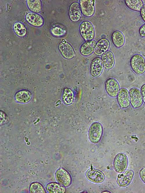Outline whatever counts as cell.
<instances>
[{"mask_svg": "<svg viewBox=\"0 0 145 193\" xmlns=\"http://www.w3.org/2000/svg\"><path fill=\"white\" fill-rule=\"evenodd\" d=\"M130 67L133 71L138 75L145 72V60L142 55L136 54L133 55L130 61Z\"/></svg>", "mask_w": 145, "mask_h": 193, "instance_id": "cell-1", "label": "cell"}, {"mask_svg": "<svg viewBox=\"0 0 145 193\" xmlns=\"http://www.w3.org/2000/svg\"><path fill=\"white\" fill-rule=\"evenodd\" d=\"M79 31L81 36L86 41L91 40L95 37L94 27L92 23L88 21H84L81 23Z\"/></svg>", "mask_w": 145, "mask_h": 193, "instance_id": "cell-2", "label": "cell"}, {"mask_svg": "<svg viewBox=\"0 0 145 193\" xmlns=\"http://www.w3.org/2000/svg\"><path fill=\"white\" fill-rule=\"evenodd\" d=\"M103 127L101 124L95 122L90 126L88 132V136L90 141L96 144L100 140L103 134Z\"/></svg>", "mask_w": 145, "mask_h": 193, "instance_id": "cell-3", "label": "cell"}, {"mask_svg": "<svg viewBox=\"0 0 145 193\" xmlns=\"http://www.w3.org/2000/svg\"><path fill=\"white\" fill-rule=\"evenodd\" d=\"M128 165V159L127 155L120 153L115 156L113 162L114 169L117 172L121 173L127 169Z\"/></svg>", "mask_w": 145, "mask_h": 193, "instance_id": "cell-4", "label": "cell"}, {"mask_svg": "<svg viewBox=\"0 0 145 193\" xmlns=\"http://www.w3.org/2000/svg\"><path fill=\"white\" fill-rule=\"evenodd\" d=\"M130 103L134 109H137L142 106L143 100L140 91L138 88L134 87L129 90Z\"/></svg>", "mask_w": 145, "mask_h": 193, "instance_id": "cell-5", "label": "cell"}, {"mask_svg": "<svg viewBox=\"0 0 145 193\" xmlns=\"http://www.w3.org/2000/svg\"><path fill=\"white\" fill-rule=\"evenodd\" d=\"M55 177L57 182L65 187H68L71 184V177L68 172L64 169H58L55 172Z\"/></svg>", "mask_w": 145, "mask_h": 193, "instance_id": "cell-6", "label": "cell"}, {"mask_svg": "<svg viewBox=\"0 0 145 193\" xmlns=\"http://www.w3.org/2000/svg\"><path fill=\"white\" fill-rule=\"evenodd\" d=\"M105 89L108 94L112 97H116L120 89L118 81L113 78H110L106 80Z\"/></svg>", "mask_w": 145, "mask_h": 193, "instance_id": "cell-7", "label": "cell"}, {"mask_svg": "<svg viewBox=\"0 0 145 193\" xmlns=\"http://www.w3.org/2000/svg\"><path fill=\"white\" fill-rule=\"evenodd\" d=\"M95 0H81L79 5L83 14L87 17H90L94 14Z\"/></svg>", "mask_w": 145, "mask_h": 193, "instance_id": "cell-8", "label": "cell"}, {"mask_svg": "<svg viewBox=\"0 0 145 193\" xmlns=\"http://www.w3.org/2000/svg\"><path fill=\"white\" fill-rule=\"evenodd\" d=\"M117 101L119 106L122 108L126 109L130 105L129 92L127 89L121 88L117 95Z\"/></svg>", "mask_w": 145, "mask_h": 193, "instance_id": "cell-9", "label": "cell"}, {"mask_svg": "<svg viewBox=\"0 0 145 193\" xmlns=\"http://www.w3.org/2000/svg\"><path fill=\"white\" fill-rule=\"evenodd\" d=\"M58 48L61 54L65 58L70 59L74 57V50L71 45L65 39H63L60 43Z\"/></svg>", "mask_w": 145, "mask_h": 193, "instance_id": "cell-10", "label": "cell"}, {"mask_svg": "<svg viewBox=\"0 0 145 193\" xmlns=\"http://www.w3.org/2000/svg\"><path fill=\"white\" fill-rule=\"evenodd\" d=\"M103 65L102 59L96 57L92 60L90 66V73L94 77H97L101 74L103 70Z\"/></svg>", "mask_w": 145, "mask_h": 193, "instance_id": "cell-11", "label": "cell"}, {"mask_svg": "<svg viewBox=\"0 0 145 193\" xmlns=\"http://www.w3.org/2000/svg\"><path fill=\"white\" fill-rule=\"evenodd\" d=\"M134 172L131 170L124 171L117 177V183L121 187H125L128 185L132 180Z\"/></svg>", "mask_w": 145, "mask_h": 193, "instance_id": "cell-12", "label": "cell"}, {"mask_svg": "<svg viewBox=\"0 0 145 193\" xmlns=\"http://www.w3.org/2000/svg\"><path fill=\"white\" fill-rule=\"evenodd\" d=\"M97 43L94 40L87 41L81 46L79 51L81 54L84 56H88L95 51Z\"/></svg>", "mask_w": 145, "mask_h": 193, "instance_id": "cell-13", "label": "cell"}, {"mask_svg": "<svg viewBox=\"0 0 145 193\" xmlns=\"http://www.w3.org/2000/svg\"><path fill=\"white\" fill-rule=\"evenodd\" d=\"M81 15L79 4L77 2L72 3L69 10V15L71 20L74 22L79 21L81 18Z\"/></svg>", "mask_w": 145, "mask_h": 193, "instance_id": "cell-14", "label": "cell"}, {"mask_svg": "<svg viewBox=\"0 0 145 193\" xmlns=\"http://www.w3.org/2000/svg\"><path fill=\"white\" fill-rule=\"evenodd\" d=\"M27 21L30 24L36 26L40 27L43 23V19L39 15L33 12H30L26 15Z\"/></svg>", "mask_w": 145, "mask_h": 193, "instance_id": "cell-15", "label": "cell"}, {"mask_svg": "<svg viewBox=\"0 0 145 193\" xmlns=\"http://www.w3.org/2000/svg\"><path fill=\"white\" fill-rule=\"evenodd\" d=\"M102 60L103 66L108 69H112L115 63L114 55L110 51H107L103 54Z\"/></svg>", "mask_w": 145, "mask_h": 193, "instance_id": "cell-16", "label": "cell"}, {"mask_svg": "<svg viewBox=\"0 0 145 193\" xmlns=\"http://www.w3.org/2000/svg\"><path fill=\"white\" fill-rule=\"evenodd\" d=\"M87 177L90 181L97 183L102 182L104 179V176L101 172L93 170H88L86 173Z\"/></svg>", "mask_w": 145, "mask_h": 193, "instance_id": "cell-17", "label": "cell"}, {"mask_svg": "<svg viewBox=\"0 0 145 193\" xmlns=\"http://www.w3.org/2000/svg\"><path fill=\"white\" fill-rule=\"evenodd\" d=\"M110 45L109 41L105 38L100 40L97 43L94 51L95 54L98 55L104 54L108 49Z\"/></svg>", "mask_w": 145, "mask_h": 193, "instance_id": "cell-18", "label": "cell"}, {"mask_svg": "<svg viewBox=\"0 0 145 193\" xmlns=\"http://www.w3.org/2000/svg\"><path fill=\"white\" fill-rule=\"evenodd\" d=\"M15 98L16 101L19 102L26 103L31 100L32 94L29 91L22 90L18 91L16 93Z\"/></svg>", "mask_w": 145, "mask_h": 193, "instance_id": "cell-19", "label": "cell"}, {"mask_svg": "<svg viewBox=\"0 0 145 193\" xmlns=\"http://www.w3.org/2000/svg\"><path fill=\"white\" fill-rule=\"evenodd\" d=\"M111 39L114 45L117 48L122 46L125 43L124 36L123 33L119 31H115L113 33Z\"/></svg>", "mask_w": 145, "mask_h": 193, "instance_id": "cell-20", "label": "cell"}, {"mask_svg": "<svg viewBox=\"0 0 145 193\" xmlns=\"http://www.w3.org/2000/svg\"><path fill=\"white\" fill-rule=\"evenodd\" d=\"M46 189L49 193H64L66 191L65 187L55 182L48 183L47 185Z\"/></svg>", "mask_w": 145, "mask_h": 193, "instance_id": "cell-21", "label": "cell"}, {"mask_svg": "<svg viewBox=\"0 0 145 193\" xmlns=\"http://www.w3.org/2000/svg\"><path fill=\"white\" fill-rule=\"evenodd\" d=\"M125 3L129 8L136 11H140L144 5L141 0H125Z\"/></svg>", "mask_w": 145, "mask_h": 193, "instance_id": "cell-22", "label": "cell"}, {"mask_svg": "<svg viewBox=\"0 0 145 193\" xmlns=\"http://www.w3.org/2000/svg\"><path fill=\"white\" fill-rule=\"evenodd\" d=\"M74 99V94L73 91L69 88L65 89L62 95V99L65 103L70 104L73 102Z\"/></svg>", "mask_w": 145, "mask_h": 193, "instance_id": "cell-23", "label": "cell"}, {"mask_svg": "<svg viewBox=\"0 0 145 193\" xmlns=\"http://www.w3.org/2000/svg\"><path fill=\"white\" fill-rule=\"evenodd\" d=\"M27 5L29 9L32 12L38 13L41 9V4L39 0H28Z\"/></svg>", "mask_w": 145, "mask_h": 193, "instance_id": "cell-24", "label": "cell"}, {"mask_svg": "<svg viewBox=\"0 0 145 193\" xmlns=\"http://www.w3.org/2000/svg\"><path fill=\"white\" fill-rule=\"evenodd\" d=\"M29 192L30 193H46V192L43 185L38 182L32 183L29 188Z\"/></svg>", "mask_w": 145, "mask_h": 193, "instance_id": "cell-25", "label": "cell"}, {"mask_svg": "<svg viewBox=\"0 0 145 193\" xmlns=\"http://www.w3.org/2000/svg\"><path fill=\"white\" fill-rule=\"evenodd\" d=\"M13 28L15 33L18 36L23 37L26 35V29L24 25L21 23L17 22L15 23Z\"/></svg>", "mask_w": 145, "mask_h": 193, "instance_id": "cell-26", "label": "cell"}, {"mask_svg": "<svg viewBox=\"0 0 145 193\" xmlns=\"http://www.w3.org/2000/svg\"><path fill=\"white\" fill-rule=\"evenodd\" d=\"M52 34L56 36H61L64 35L66 31L61 28L55 27L52 28L51 30Z\"/></svg>", "mask_w": 145, "mask_h": 193, "instance_id": "cell-27", "label": "cell"}, {"mask_svg": "<svg viewBox=\"0 0 145 193\" xmlns=\"http://www.w3.org/2000/svg\"><path fill=\"white\" fill-rule=\"evenodd\" d=\"M139 175L141 180L145 184V168H143L140 170Z\"/></svg>", "mask_w": 145, "mask_h": 193, "instance_id": "cell-28", "label": "cell"}, {"mask_svg": "<svg viewBox=\"0 0 145 193\" xmlns=\"http://www.w3.org/2000/svg\"><path fill=\"white\" fill-rule=\"evenodd\" d=\"M140 36L142 37H145V23L139 28V30Z\"/></svg>", "mask_w": 145, "mask_h": 193, "instance_id": "cell-29", "label": "cell"}, {"mask_svg": "<svg viewBox=\"0 0 145 193\" xmlns=\"http://www.w3.org/2000/svg\"><path fill=\"white\" fill-rule=\"evenodd\" d=\"M140 91L142 95L143 102L145 104V83L143 84L141 87Z\"/></svg>", "mask_w": 145, "mask_h": 193, "instance_id": "cell-30", "label": "cell"}, {"mask_svg": "<svg viewBox=\"0 0 145 193\" xmlns=\"http://www.w3.org/2000/svg\"><path fill=\"white\" fill-rule=\"evenodd\" d=\"M141 17L145 22V4H144L140 11Z\"/></svg>", "mask_w": 145, "mask_h": 193, "instance_id": "cell-31", "label": "cell"}]
</instances>
